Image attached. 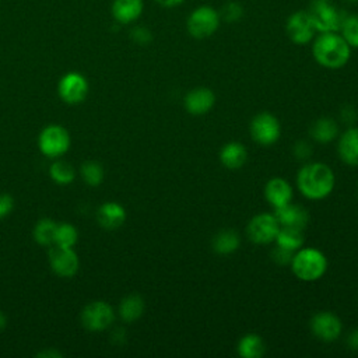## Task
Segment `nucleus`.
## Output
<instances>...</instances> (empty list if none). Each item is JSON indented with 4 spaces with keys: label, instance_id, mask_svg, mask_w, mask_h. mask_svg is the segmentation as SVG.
Masks as SVG:
<instances>
[{
    "label": "nucleus",
    "instance_id": "2eb2a0df",
    "mask_svg": "<svg viewBox=\"0 0 358 358\" xmlns=\"http://www.w3.org/2000/svg\"><path fill=\"white\" fill-rule=\"evenodd\" d=\"M274 217L277 218L280 227H291L303 229L309 222V213L299 204L288 203L282 207L274 208Z\"/></svg>",
    "mask_w": 358,
    "mask_h": 358
},
{
    "label": "nucleus",
    "instance_id": "cd10ccee",
    "mask_svg": "<svg viewBox=\"0 0 358 358\" xmlns=\"http://www.w3.org/2000/svg\"><path fill=\"white\" fill-rule=\"evenodd\" d=\"M78 241V229L70 222H60L56 227L55 245L64 248H74Z\"/></svg>",
    "mask_w": 358,
    "mask_h": 358
},
{
    "label": "nucleus",
    "instance_id": "ddd939ff",
    "mask_svg": "<svg viewBox=\"0 0 358 358\" xmlns=\"http://www.w3.org/2000/svg\"><path fill=\"white\" fill-rule=\"evenodd\" d=\"M285 31L288 38L294 43L305 45L313 38L316 29L310 21L308 11H296L289 15L285 25Z\"/></svg>",
    "mask_w": 358,
    "mask_h": 358
},
{
    "label": "nucleus",
    "instance_id": "4c0bfd02",
    "mask_svg": "<svg viewBox=\"0 0 358 358\" xmlns=\"http://www.w3.org/2000/svg\"><path fill=\"white\" fill-rule=\"evenodd\" d=\"M38 357H50V358H56V357H62V354H59V352L55 351V350H48V351H43V352L38 354Z\"/></svg>",
    "mask_w": 358,
    "mask_h": 358
},
{
    "label": "nucleus",
    "instance_id": "6e6552de",
    "mask_svg": "<svg viewBox=\"0 0 358 358\" xmlns=\"http://www.w3.org/2000/svg\"><path fill=\"white\" fill-rule=\"evenodd\" d=\"M280 231V224L274 214H256L246 227L248 238L256 245H267L275 241Z\"/></svg>",
    "mask_w": 358,
    "mask_h": 358
},
{
    "label": "nucleus",
    "instance_id": "dca6fc26",
    "mask_svg": "<svg viewBox=\"0 0 358 358\" xmlns=\"http://www.w3.org/2000/svg\"><path fill=\"white\" fill-rule=\"evenodd\" d=\"M264 196L268 204L274 208L282 207L292 200V187L291 185L280 176L271 178L264 187Z\"/></svg>",
    "mask_w": 358,
    "mask_h": 358
},
{
    "label": "nucleus",
    "instance_id": "393cba45",
    "mask_svg": "<svg viewBox=\"0 0 358 358\" xmlns=\"http://www.w3.org/2000/svg\"><path fill=\"white\" fill-rule=\"evenodd\" d=\"M275 242L281 248H285L288 250L296 252L298 249H301V246L305 242L303 229L291 228V227H280V231L277 234Z\"/></svg>",
    "mask_w": 358,
    "mask_h": 358
},
{
    "label": "nucleus",
    "instance_id": "f704fd0d",
    "mask_svg": "<svg viewBox=\"0 0 358 358\" xmlns=\"http://www.w3.org/2000/svg\"><path fill=\"white\" fill-rule=\"evenodd\" d=\"M294 151H295V155H296L298 158H306V157H309V155H310L312 148H310V145H309L308 143H305V141H299V143H296V144H295Z\"/></svg>",
    "mask_w": 358,
    "mask_h": 358
},
{
    "label": "nucleus",
    "instance_id": "b1692460",
    "mask_svg": "<svg viewBox=\"0 0 358 358\" xmlns=\"http://www.w3.org/2000/svg\"><path fill=\"white\" fill-rule=\"evenodd\" d=\"M238 354L243 358H259L264 354V341L259 334L248 333L238 343Z\"/></svg>",
    "mask_w": 358,
    "mask_h": 358
},
{
    "label": "nucleus",
    "instance_id": "39448f33",
    "mask_svg": "<svg viewBox=\"0 0 358 358\" xmlns=\"http://www.w3.org/2000/svg\"><path fill=\"white\" fill-rule=\"evenodd\" d=\"M71 144L70 133L60 124H49L42 129L38 137V147L48 158H59L64 155Z\"/></svg>",
    "mask_w": 358,
    "mask_h": 358
},
{
    "label": "nucleus",
    "instance_id": "58836bf2",
    "mask_svg": "<svg viewBox=\"0 0 358 358\" xmlns=\"http://www.w3.org/2000/svg\"><path fill=\"white\" fill-rule=\"evenodd\" d=\"M6 324H7V317H6V315L0 310V330H3V329L6 327Z\"/></svg>",
    "mask_w": 358,
    "mask_h": 358
},
{
    "label": "nucleus",
    "instance_id": "bb28decb",
    "mask_svg": "<svg viewBox=\"0 0 358 358\" xmlns=\"http://www.w3.org/2000/svg\"><path fill=\"white\" fill-rule=\"evenodd\" d=\"M49 175L52 180L57 185H70L76 178V169L70 162L56 159L49 168Z\"/></svg>",
    "mask_w": 358,
    "mask_h": 358
},
{
    "label": "nucleus",
    "instance_id": "423d86ee",
    "mask_svg": "<svg viewBox=\"0 0 358 358\" xmlns=\"http://www.w3.org/2000/svg\"><path fill=\"white\" fill-rule=\"evenodd\" d=\"M81 324L90 331H102L115 320L113 308L105 301H92L81 310Z\"/></svg>",
    "mask_w": 358,
    "mask_h": 358
},
{
    "label": "nucleus",
    "instance_id": "4468645a",
    "mask_svg": "<svg viewBox=\"0 0 358 358\" xmlns=\"http://www.w3.org/2000/svg\"><path fill=\"white\" fill-rule=\"evenodd\" d=\"M215 103L214 92L207 87H197L189 91L185 96V108L190 115L200 116L210 112Z\"/></svg>",
    "mask_w": 358,
    "mask_h": 358
},
{
    "label": "nucleus",
    "instance_id": "ea45409f",
    "mask_svg": "<svg viewBox=\"0 0 358 358\" xmlns=\"http://www.w3.org/2000/svg\"><path fill=\"white\" fill-rule=\"evenodd\" d=\"M345 1H348V3H357L358 0H345Z\"/></svg>",
    "mask_w": 358,
    "mask_h": 358
},
{
    "label": "nucleus",
    "instance_id": "412c9836",
    "mask_svg": "<svg viewBox=\"0 0 358 358\" xmlns=\"http://www.w3.org/2000/svg\"><path fill=\"white\" fill-rule=\"evenodd\" d=\"M144 312V299L137 294L124 296L119 303V316L123 322L131 323L141 317Z\"/></svg>",
    "mask_w": 358,
    "mask_h": 358
},
{
    "label": "nucleus",
    "instance_id": "c9c22d12",
    "mask_svg": "<svg viewBox=\"0 0 358 358\" xmlns=\"http://www.w3.org/2000/svg\"><path fill=\"white\" fill-rule=\"evenodd\" d=\"M347 345L354 350L358 351V329H355L354 331H351L347 337Z\"/></svg>",
    "mask_w": 358,
    "mask_h": 358
},
{
    "label": "nucleus",
    "instance_id": "9d476101",
    "mask_svg": "<svg viewBox=\"0 0 358 358\" xmlns=\"http://www.w3.org/2000/svg\"><path fill=\"white\" fill-rule=\"evenodd\" d=\"M90 91V85L87 78L77 71H70L64 74L59 84H57V92L63 102L69 105H77L81 103Z\"/></svg>",
    "mask_w": 358,
    "mask_h": 358
},
{
    "label": "nucleus",
    "instance_id": "2f4dec72",
    "mask_svg": "<svg viewBox=\"0 0 358 358\" xmlns=\"http://www.w3.org/2000/svg\"><path fill=\"white\" fill-rule=\"evenodd\" d=\"M222 17L225 21H236L242 17V7L238 3H227L222 7Z\"/></svg>",
    "mask_w": 358,
    "mask_h": 358
},
{
    "label": "nucleus",
    "instance_id": "e433bc0d",
    "mask_svg": "<svg viewBox=\"0 0 358 358\" xmlns=\"http://www.w3.org/2000/svg\"><path fill=\"white\" fill-rule=\"evenodd\" d=\"M157 1L164 7H175V6H179L180 3H183L185 0H157Z\"/></svg>",
    "mask_w": 358,
    "mask_h": 358
},
{
    "label": "nucleus",
    "instance_id": "7c9ffc66",
    "mask_svg": "<svg viewBox=\"0 0 358 358\" xmlns=\"http://www.w3.org/2000/svg\"><path fill=\"white\" fill-rule=\"evenodd\" d=\"M294 253L292 250H288L285 248H281V246H275L273 250H271V257L273 260L280 264V266H285V264H291L292 262V257H294Z\"/></svg>",
    "mask_w": 358,
    "mask_h": 358
},
{
    "label": "nucleus",
    "instance_id": "7ed1b4c3",
    "mask_svg": "<svg viewBox=\"0 0 358 358\" xmlns=\"http://www.w3.org/2000/svg\"><path fill=\"white\" fill-rule=\"evenodd\" d=\"M327 268V259L326 256L315 249V248H305L298 249L294 253L291 262V270L296 278L302 281H316L319 280Z\"/></svg>",
    "mask_w": 358,
    "mask_h": 358
},
{
    "label": "nucleus",
    "instance_id": "f257e3e1",
    "mask_svg": "<svg viewBox=\"0 0 358 358\" xmlns=\"http://www.w3.org/2000/svg\"><path fill=\"white\" fill-rule=\"evenodd\" d=\"M296 185L306 199L322 200L333 192L334 173L331 168L323 162H310L299 169Z\"/></svg>",
    "mask_w": 358,
    "mask_h": 358
},
{
    "label": "nucleus",
    "instance_id": "f8f14e48",
    "mask_svg": "<svg viewBox=\"0 0 358 358\" xmlns=\"http://www.w3.org/2000/svg\"><path fill=\"white\" fill-rule=\"evenodd\" d=\"M310 330L322 341H334L340 337L343 326L338 316L333 312H317L310 319Z\"/></svg>",
    "mask_w": 358,
    "mask_h": 358
},
{
    "label": "nucleus",
    "instance_id": "aec40b11",
    "mask_svg": "<svg viewBox=\"0 0 358 358\" xmlns=\"http://www.w3.org/2000/svg\"><path fill=\"white\" fill-rule=\"evenodd\" d=\"M246 158H248V151L245 145L238 141L227 143L220 151V159L222 165L232 171L242 168L246 162Z\"/></svg>",
    "mask_w": 358,
    "mask_h": 358
},
{
    "label": "nucleus",
    "instance_id": "473e14b6",
    "mask_svg": "<svg viewBox=\"0 0 358 358\" xmlns=\"http://www.w3.org/2000/svg\"><path fill=\"white\" fill-rule=\"evenodd\" d=\"M14 208V199L7 193H0V218L7 217Z\"/></svg>",
    "mask_w": 358,
    "mask_h": 358
},
{
    "label": "nucleus",
    "instance_id": "9b49d317",
    "mask_svg": "<svg viewBox=\"0 0 358 358\" xmlns=\"http://www.w3.org/2000/svg\"><path fill=\"white\" fill-rule=\"evenodd\" d=\"M49 264L56 275L69 278L78 271L80 259L74 248L52 245L49 250Z\"/></svg>",
    "mask_w": 358,
    "mask_h": 358
},
{
    "label": "nucleus",
    "instance_id": "4be33fe9",
    "mask_svg": "<svg viewBox=\"0 0 358 358\" xmlns=\"http://www.w3.org/2000/svg\"><path fill=\"white\" fill-rule=\"evenodd\" d=\"M338 134V124L334 119L330 117H320L313 122L310 127V136L315 141L326 144L334 140Z\"/></svg>",
    "mask_w": 358,
    "mask_h": 358
},
{
    "label": "nucleus",
    "instance_id": "72a5a7b5",
    "mask_svg": "<svg viewBox=\"0 0 358 358\" xmlns=\"http://www.w3.org/2000/svg\"><path fill=\"white\" fill-rule=\"evenodd\" d=\"M131 38H133L136 42H138V43H147V42H150L151 35H150V32H148L145 28L137 27L136 29L131 31Z\"/></svg>",
    "mask_w": 358,
    "mask_h": 358
},
{
    "label": "nucleus",
    "instance_id": "0eeeda50",
    "mask_svg": "<svg viewBox=\"0 0 358 358\" xmlns=\"http://www.w3.org/2000/svg\"><path fill=\"white\" fill-rule=\"evenodd\" d=\"M249 131L252 138L257 144L268 147L280 138L281 126L274 115H271L270 112H260L252 119Z\"/></svg>",
    "mask_w": 358,
    "mask_h": 358
},
{
    "label": "nucleus",
    "instance_id": "c85d7f7f",
    "mask_svg": "<svg viewBox=\"0 0 358 358\" xmlns=\"http://www.w3.org/2000/svg\"><path fill=\"white\" fill-rule=\"evenodd\" d=\"M83 180L88 186H98L103 180V168L96 161H85L80 169Z\"/></svg>",
    "mask_w": 358,
    "mask_h": 358
},
{
    "label": "nucleus",
    "instance_id": "6ab92c4d",
    "mask_svg": "<svg viewBox=\"0 0 358 358\" xmlns=\"http://www.w3.org/2000/svg\"><path fill=\"white\" fill-rule=\"evenodd\" d=\"M143 13V0H113L112 15L120 24L136 21Z\"/></svg>",
    "mask_w": 358,
    "mask_h": 358
},
{
    "label": "nucleus",
    "instance_id": "1a4fd4ad",
    "mask_svg": "<svg viewBox=\"0 0 358 358\" xmlns=\"http://www.w3.org/2000/svg\"><path fill=\"white\" fill-rule=\"evenodd\" d=\"M220 25L218 13L210 6L196 8L187 18V31L196 39H204L213 35Z\"/></svg>",
    "mask_w": 358,
    "mask_h": 358
},
{
    "label": "nucleus",
    "instance_id": "f3484780",
    "mask_svg": "<svg viewBox=\"0 0 358 358\" xmlns=\"http://www.w3.org/2000/svg\"><path fill=\"white\" fill-rule=\"evenodd\" d=\"M96 220L105 229L120 228L126 221V210L117 201H105L96 211Z\"/></svg>",
    "mask_w": 358,
    "mask_h": 358
},
{
    "label": "nucleus",
    "instance_id": "5701e85b",
    "mask_svg": "<svg viewBox=\"0 0 358 358\" xmlns=\"http://www.w3.org/2000/svg\"><path fill=\"white\" fill-rule=\"evenodd\" d=\"M241 245L239 234L234 229H222L213 238V250L218 255H229Z\"/></svg>",
    "mask_w": 358,
    "mask_h": 358
},
{
    "label": "nucleus",
    "instance_id": "c756f323",
    "mask_svg": "<svg viewBox=\"0 0 358 358\" xmlns=\"http://www.w3.org/2000/svg\"><path fill=\"white\" fill-rule=\"evenodd\" d=\"M341 36L350 45V48H358V15H345L341 27Z\"/></svg>",
    "mask_w": 358,
    "mask_h": 358
},
{
    "label": "nucleus",
    "instance_id": "f03ea898",
    "mask_svg": "<svg viewBox=\"0 0 358 358\" xmlns=\"http://www.w3.org/2000/svg\"><path fill=\"white\" fill-rule=\"evenodd\" d=\"M315 60L326 69H340L350 59V45L337 32H322L313 43Z\"/></svg>",
    "mask_w": 358,
    "mask_h": 358
},
{
    "label": "nucleus",
    "instance_id": "a878e982",
    "mask_svg": "<svg viewBox=\"0 0 358 358\" xmlns=\"http://www.w3.org/2000/svg\"><path fill=\"white\" fill-rule=\"evenodd\" d=\"M57 222L52 218H41L32 231V236L35 242L41 246H52L55 245Z\"/></svg>",
    "mask_w": 358,
    "mask_h": 358
},
{
    "label": "nucleus",
    "instance_id": "a211bd4d",
    "mask_svg": "<svg viewBox=\"0 0 358 358\" xmlns=\"http://www.w3.org/2000/svg\"><path fill=\"white\" fill-rule=\"evenodd\" d=\"M337 152L347 165L358 166V127H351L341 134Z\"/></svg>",
    "mask_w": 358,
    "mask_h": 358
},
{
    "label": "nucleus",
    "instance_id": "20e7f679",
    "mask_svg": "<svg viewBox=\"0 0 358 358\" xmlns=\"http://www.w3.org/2000/svg\"><path fill=\"white\" fill-rule=\"evenodd\" d=\"M308 14L319 32H337L344 20V13L337 10L331 0H312Z\"/></svg>",
    "mask_w": 358,
    "mask_h": 358
}]
</instances>
